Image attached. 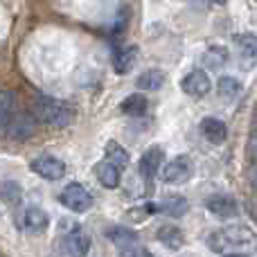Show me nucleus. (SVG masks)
Returning a JSON list of instances; mask_svg holds the SVG:
<instances>
[{
    "label": "nucleus",
    "mask_w": 257,
    "mask_h": 257,
    "mask_svg": "<svg viewBox=\"0 0 257 257\" xmlns=\"http://www.w3.org/2000/svg\"><path fill=\"white\" fill-rule=\"evenodd\" d=\"M32 115L34 120L43 122L48 126H70L75 122V108L70 104L61 102V99L54 97H36L34 104H32Z\"/></svg>",
    "instance_id": "nucleus-1"
},
{
    "label": "nucleus",
    "mask_w": 257,
    "mask_h": 257,
    "mask_svg": "<svg viewBox=\"0 0 257 257\" xmlns=\"http://www.w3.org/2000/svg\"><path fill=\"white\" fill-rule=\"evenodd\" d=\"M255 241V235L244 226H228L208 237V246L214 253H228L232 248H244Z\"/></svg>",
    "instance_id": "nucleus-2"
},
{
    "label": "nucleus",
    "mask_w": 257,
    "mask_h": 257,
    "mask_svg": "<svg viewBox=\"0 0 257 257\" xmlns=\"http://www.w3.org/2000/svg\"><path fill=\"white\" fill-rule=\"evenodd\" d=\"M111 241L117 246V255L120 257H151V253L138 241L136 232L126 230V228H115L108 232Z\"/></svg>",
    "instance_id": "nucleus-3"
},
{
    "label": "nucleus",
    "mask_w": 257,
    "mask_h": 257,
    "mask_svg": "<svg viewBox=\"0 0 257 257\" xmlns=\"http://www.w3.org/2000/svg\"><path fill=\"white\" fill-rule=\"evenodd\" d=\"M57 248L61 257H86L90 250V235L81 228H75L59 239Z\"/></svg>",
    "instance_id": "nucleus-4"
},
{
    "label": "nucleus",
    "mask_w": 257,
    "mask_h": 257,
    "mask_svg": "<svg viewBox=\"0 0 257 257\" xmlns=\"http://www.w3.org/2000/svg\"><path fill=\"white\" fill-rule=\"evenodd\" d=\"M59 201H61L68 210H72V212H88V210L93 208V194H90L84 185H79V183H70V185L61 192Z\"/></svg>",
    "instance_id": "nucleus-5"
},
{
    "label": "nucleus",
    "mask_w": 257,
    "mask_h": 257,
    "mask_svg": "<svg viewBox=\"0 0 257 257\" xmlns=\"http://www.w3.org/2000/svg\"><path fill=\"white\" fill-rule=\"evenodd\" d=\"M192 172H194V167H192V160L187 158V156H176L174 160H169L167 165L163 167V181L167 183V185H183V183L190 181Z\"/></svg>",
    "instance_id": "nucleus-6"
},
{
    "label": "nucleus",
    "mask_w": 257,
    "mask_h": 257,
    "mask_svg": "<svg viewBox=\"0 0 257 257\" xmlns=\"http://www.w3.org/2000/svg\"><path fill=\"white\" fill-rule=\"evenodd\" d=\"M30 167L32 172L39 174L45 181H59V178L66 176V163L54 158V156H39L30 163Z\"/></svg>",
    "instance_id": "nucleus-7"
},
{
    "label": "nucleus",
    "mask_w": 257,
    "mask_h": 257,
    "mask_svg": "<svg viewBox=\"0 0 257 257\" xmlns=\"http://www.w3.org/2000/svg\"><path fill=\"white\" fill-rule=\"evenodd\" d=\"M210 88H212L210 77L203 70H192L181 79V90L190 97H205L210 93Z\"/></svg>",
    "instance_id": "nucleus-8"
},
{
    "label": "nucleus",
    "mask_w": 257,
    "mask_h": 257,
    "mask_svg": "<svg viewBox=\"0 0 257 257\" xmlns=\"http://www.w3.org/2000/svg\"><path fill=\"white\" fill-rule=\"evenodd\" d=\"M151 214H165V217H183L187 212V201L183 196H167L163 201H156V203H147Z\"/></svg>",
    "instance_id": "nucleus-9"
},
{
    "label": "nucleus",
    "mask_w": 257,
    "mask_h": 257,
    "mask_svg": "<svg viewBox=\"0 0 257 257\" xmlns=\"http://www.w3.org/2000/svg\"><path fill=\"white\" fill-rule=\"evenodd\" d=\"M50 223V217L43 208L39 205H30L21 212V226L25 228L27 232H43Z\"/></svg>",
    "instance_id": "nucleus-10"
},
{
    "label": "nucleus",
    "mask_w": 257,
    "mask_h": 257,
    "mask_svg": "<svg viewBox=\"0 0 257 257\" xmlns=\"http://www.w3.org/2000/svg\"><path fill=\"white\" fill-rule=\"evenodd\" d=\"M205 208L219 219H232L239 214V205L232 196H226V194H217L212 199L205 201Z\"/></svg>",
    "instance_id": "nucleus-11"
},
{
    "label": "nucleus",
    "mask_w": 257,
    "mask_h": 257,
    "mask_svg": "<svg viewBox=\"0 0 257 257\" xmlns=\"http://www.w3.org/2000/svg\"><path fill=\"white\" fill-rule=\"evenodd\" d=\"M199 128H201V136H203L208 142H212V145H221V142H226V138H228L226 122H221L219 117H205Z\"/></svg>",
    "instance_id": "nucleus-12"
},
{
    "label": "nucleus",
    "mask_w": 257,
    "mask_h": 257,
    "mask_svg": "<svg viewBox=\"0 0 257 257\" xmlns=\"http://www.w3.org/2000/svg\"><path fill=\"white\" fill-rule=\"evenodd\" d=\"M160 163H163V149H160V147H149V149L142 154L140 172H142V176H145V181H151V178L158 174Z\"/></svg>",
    "instance_id": "nucleus-13"
},
{
    "label": "nucleus",
    "mask_w": 257,
    "mask_h": 257,
    "mask_svg": "<svg viewBox=\"0 0 257 257\" xmlns=\"http://www.w3.org/2000/svg\"><path fill=\"white\" fill-rule=\"evenodd\" d=\"M7 128H9V136H12L14 140H27V138L34 133L36 124H34V117L32 115H16L9 120Z\"/></svg>",
    "instance_id": "nucleus-14"
},
{
    "label": "nucleus",
    "mask_w": 257,
    "mask_h": 257,
    "mask_svg": "<svg viewBox=\"0 0 257 257\" xmlns=\"http://www.w3.org/2000/svg\"><path fill=\"white\" fill-rule=\"evenodd\" d=\"M163 84H165V72L158 70V68H149L142 75H138V79H136L138 90H158V88H163Z\"/></svg>",
    "instance_id": "nucleus-15"
},
{
    "label": "nucleus",
    "mask_w": 257,
    "mask_h": 257,
    "mask_svg": "<svg viewBox=\"0 0 257 257\" xmlns=\"http://www.w3.org/2000/svg\"><path fill=\"white\" fill-rule=\"evenodd\" d=\"M158 241L165 246V248L169 250H178L183 248V244H185V237H183V232L178 230L176 226H163L158 228Z\"/></svg>",
    "instance_id": "nucleus-16"
},
{
    "label": "nucleus",
    "mask_w": 257,
    "mask_h": 257,
    "mask_svg": "<svg viewBox=\"0 0 257 257\" xmlns=\"http://www.w3.org/2000/svg\"><path fill=\"white\" fill-rule=\"evenodd\" d=\"M95 174H97V181L102 183L104 187H108V190H115V187L120 185V169L113 167L106 160L95 165Z\"/></svg>",
    "instance_id": "nucleus-17"
},
{
    "label": "nucleus",
    "mask_w": 257,
    "mask_h": 257,
    "mask_svg": "<svg viewBox=\"0 0 257 257\" xmlns=\"http://www.w3.org/2000/svg\"><path fill=\"white\" fill-rule=\"evenodd\" d=\"M201 61H203V66L210 68V70H219L221 66L228 63V50L221 48V45H212V48H208L203 52Z\"/></svg>",
    "instance_id": "nucleus-18"
},
{
    "label": "nucleus",
    "mask_w": 257,
    "mask_h": 257,
    "mask_svg": "<svg viewBox=\"0 0 257 257\" xmlns=\"http://www.w3.org/2000/svg\"><path fill=\"white\" fill-rule=\"evenodd\" d=\"M106 163H111L113 167H117V169H124V167H128L131 158H128V151L120 145V142L111 140L106 145Z\"/></svg>",
    "instance_id": "nucleus-19"
},
{
    "label": "nucleus",
    "mask_w": 257,
    "mask_h": 257,
    "mask_svg": "<svg viewBox=\"0 0 257 257\" xmlns=\"http://www.w3.org/2000/svg\"><path fill=\"white\" fill-rule=\"evenodd\" d=\"M147 97L145 95H140V93H133V95H128V97L122 102V113L128 117H140V115H145L147 113Z\"/></svg>",
    "instance_id": "nucleus-20"
},
{
    "label": "nucleus",
    "mask_w": 257,
    "mask_h": 257,
    "mask_svg": "<svg viewBox=\"0 0 257 257\" xmlns=\"http://www.w3.org/2000/svg\"><path fill=\"white\" fill-rule=\"evenodd\" d=\"M136 59H138V48L136 45H128V48L120 50V52L115 54V63H113V66H115V72L117 75H126V72L133 68Z\"/></svg>",
    "instance_id": "nucleus-21"
},
{
    "label": "nucleus",
    "mask_w": 257,
    "mask_h": 257,
    "mask_svg": "<svg viewBox=\"0 0 257 257\" xmlns=\"http://www.w3.org/2000/svg\"><path fill=\"white\" fill-rule=\"evenodd\" d=\"M232 43L237 45L244 57H255L257 54V34L253 32H244V34H235L232 36Z\"/></svg>",
    "instance_id": "nucleus-22"
},
{
    "label": "nucleus",
    "mask_w": 257,
    "mask_h": 257,
    "mask_svg": "<svg viewBox=\"0 0 257 257\" xmlns=\"http://www.w3.org/2000/svg\"><path fill=\"white\" fill-rule=\"evenodd\" d=\"M217 90H219V95H221L223 99H235V97H239V93H241V81L237 79V77L226 75V77L219 79Z\"/></svg>",
    "instance_id": "nucleus-23"
},
{
    "label": "nucleus",
    "mask_w": 257,
    "mask_h": 257,
    "mask_svg": "<svg viewBox=\"0 0 257 257\" xmlns=\"http://www.w3.org/2000/svg\"><path fill=\"white\" fill-rule=\"evenodd\" d=\"M21 196H23V190H21V185H18V183H14V181L0 183V199H3L5 203L16 205L18 201H21Z\"/></svg>",
    "instance_id": "nucleus-24"
},
{
    "label": "nucleus",
    "mask_w": 257,
    "mask_h": 257,
    "mask_svg": "<svg viewBox=\"0 0 257 257\" xmlns=\"http://www.w3.org/2000/svg\"><path fill=\"white\" fill-rule=\"evenodd\" d=\"M12 113H14V93L0 90V128H5L9 124Z\"/></svg>",
    "instance_id": "nucleus-25"
},
{
    "label": "nucleus",
    "mask_w": 257,
    "mask_h": 257,
    "mask_svg": "<svg viewBox=\"0 0 257 257\" xmlns=\"http://www.w3.org/2000/svg\"><path fill=\"white\" fill-rule=\"evenodd\" d=\"M223 257H248V255H244V253H228V255H223Z\"/></svg>",
    "instance_id": "nucleus-26"
},
{
    "label": "nucleus",
    "mask_w": 257,
    "mask_h": 257,
    "mask_svg": "<svg viewBox=\"0 0 257 257\" xmlns=\"http://www.w3.org/2000/svg\"><path fill=\"white\" fill-rule=\"evenodd\" d=\"M210 3H217V5H223V3H228V0H210Z\"/></svg>",
    "instance_id": "nucleus-27"
},
{
    "label": "nucleus",
    "mask_w": 257,
    "mask_h": 257,
    "mask_svg": "<svg viewBox=\"0 0 257 257\" xmlns=\"http://www.w3.org/2000/svg\"><path fill=\"white\" fill-rule=\"evenodd\" d=\"M255 140H257V117H255Z\"/></svg>",
    "instance_id": "nucleus-28"
}]
</instances>
